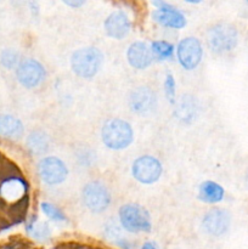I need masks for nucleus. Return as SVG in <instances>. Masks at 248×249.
<instances>
[{
	"mask_svg": "<svg viewBox=\"0 0 248 249\" xmlns=\"http://www.w3.org/2000/svg\"><path fill=\"white\" fill-rule=\"evenodd\" d=\"M21 56L17 50L12 48H5L0 51V65L5 70H16L17 66L21 62Z\"/></svg>",
	"mask_w": 248,
	"mask_h": 249,
	"instance_id": "412c9836",
	"label": "nucleus"
},
{
	"mask_svg": "<svg viewBox=\"0 0 248 249\" xmlns=\"http://www.w3.org/2000/svg\"><path fill=\"white\" fill-rule=\"evenodd\" d=\"M240 41V33L236 26L228 22H218L207 32V44L215 55H226L235 50Z\"/></svg>",
	"mask_w": 248,
	"mask_h": 249,
	"instance_id": "f257e3e1",
	"label": "nucleus"
},
{
	"mask_svg": "<svg viewBox=\"0 0 248 249\" xmlns=\"http://www.w3.org/2000/svg\"><path fill=\"white\" fill-rule=\"evenodd\" d=\"M15 74L19 85L26 89H34L45 80L46 70L35 58H24L15 70Z\"/></svg>",
	"mask_w": 248,
	"mask_h": 249,
	"instance_id": "0eeeda50",
	"label": "nucleus"
},
{
	"mask_svg": "<svg viewBox=\"0 0 248 249\" xmlns=\"http://www.w3.org/2000/svg\"><path fill=\"white\" fill-rule=\"evenodd\" d=\"M140 249H159V247L155 242H152V241H147V242H145L141 246Z\"/></svg>",
	"mask_w": 248,
	"mask_h": 249,
	"instance_id": "393cba45",
	"label": "nucleus"
},
{
	"mask_svg": "<svg viewBox=\"0 0 248 249\" xmlns=\"http://www.w3.org/2000/svg\"><path fill=\"white\" fill-rule=\"evenodd\" d=\"M24 135V124L12 114H0V138L19 140Z\"/></svg>",
	"mask_w": 248,
	"mask_h": 249,
	"instance_id": "dca6fc26",
	"label": "nucleus"
},
{
	"mask_svg": "<svg viewBox=\"0 0 248 249\" xmlns=\"http://www.w3.org/2000/svg\"><path fill=\"white\" fill-rule=\"evenodd\" d=\"M152 5L157 7L152 12V18L158 24L173 29H181L186 26V17L170 4L165 1H153Z\"/></svg>",
	"mask_w": 248,
	"mask_h": 249,
	"instance_id": "f8f14e48",
	"label": "nucleus"
},
{
	"mask_svg": "<svg viewBox=\"0 0 248 249\" xmlns=\"http://www.w3.org/2000/svg\"><path fill=\"white\" fill-rule=\"evenodd\" d=\"M177 84H175L174 75L168 73L167 77L164 80V94L167 100L169 101V104L174 105L175 104V97H177Z\"/></svg>",
	"mask_w": 248,
	"mask_h": 249,
	"instance_id": "5701e85b",
	"label": "nucleus"
},
{
	"mask_svg": "<svg viewBox=\"0 0 248 249\" xmlns=\"http://www.w3.org/2000/svg\"><path fill=\"white\" fill-rule=\"evenodd\" d=\"M82 201L88 211L94 214H101L106 212L111 204V192L104 182L94 180L83 187Z\"/></svg>",
	"mask_w": 248,
	"mask_h": 249,
	"instance_id": "39448f33",
	"label": "nucleus"
},
{
	"mask_svg": "<svg viewBox=\"0 0 248 249\" xmlns=\"http://www.w3.org/2000/svg\"><path fill=\"white\" fill-rule=\"evenodd\" d=\"M63 4H66L67 6L75 7V9H77V7L83 6V5L85 4V1L84 0H65V1H63Z\"/></svg>",
	"mask_w": 248,
	"mask_h": 249,
	"instance_id": "b1692460",
	"label": "nucleus"
},
{
	"mask_svg": "<svg viewBox=\"0 0 248 249\" xmlns=\"http://www.w3.org/2000/svg\"><path fill=\"white\" fill-rule=\"evenodd\" d=\"M232 218L230 212L224 208H212L202 219V228L207 235L212 237H221L226 235L231 228Z\"/></svg>",
	"mask_w": 248,
	"mask_h": 249,
	"instance_id": "9d476101",
	"label": "nucleus"
},
{
	"mask_svg": "<svg viewBox=\"0 0 248 249\" xmlns=\"http://www.w3.org/2000/svg\"><path fill=\"white\" fill-rule=\"evenodd\" d=\"M163 173V165L159 160L151 155L140 156L134 160L131 165V175L138 182L143 185H151L160 179Z\"/></svg>",
	"mask_w": 248,
	"mask_h": 249,
	"instance_id": "423d86ee",
	"label": "nucleus"
},
{
	"mask_svg": "<svg viewBox=\"0 0 248 249\" xmlns=\"http://www.w3.org/2000/svg\"><path fill=\"white\" fill-rule=\"evenodd\" d=\"M101 140L107 148L122 151L128 148L134 141V130L130 123L121 118L105 122L101 129Z\"/></svg>",
	"mask_w": 248,
	"mask_h": 249,
	"instance_id": "7ed1b4c3",
	"label": "nucleus"
},
{
	"mask_svg": "<svg viewBox=\"0 0 248 249\" xmlns=\"http://www.w3.org/2000/svg\"><path fill=\"white\" fill-rule=\"evenodd\" d=\"M128 63L135 70H146L153 62V53L151 46L143 41H134L126 50Z\"/></svg>",
	"mask_w": 248,
	"mask_h": 249,
	"instance_id": "4468645a",
	"label": "nucleus"
},
{
	"mask_svg": "<svg viewBox=\"0 0 248 249\" xmlns=\"http://www.w3.org/2000/svg\"><path fill=\"white\" fill-rule=\"evenodd\" d=\"M174 45L167 40H155L151 44V51L153 53V57H157L158 60H168L174 55Z\"/></svg>",
	"mask_w": 248,
	"mask_h": 249,
	"instance_id": "aec40b11",
	"label": "nucleus"
},
{
	"mask_svg": "<svg viewBox=\"0 0 248 249\" xmlns=\"http://www.w3.org/2000/svg\"><path fill=\"white\" fill-rule=\"evenodd\" d=\"M225 197V190L218 182L206 180L199 185L198 189V198L202 202L208 204L220 203Z\"/></svg>",
	"mask_w": 248,
	"mask_h": 249,
	"instance_id": "f3484780",
	"label": "nucleus"
},
{
	"mask_svg": "<svg viewBox=\"0 0 248 249\" xmlns=\"http://www.w3.org/2000/svg\"><path fill=\"white\" fill-rule=\"evenodd\" d=\"M105 32L107 36L116 40H122L129 34L131 29V22L128 15L122 10L111 12L105 19Z\"/></svg>",
	"mask_w": 248,
	"mask_h": 249,
	"instance_id": "ddd939ff",
	"label": "nucleus"
},
{
	"mask_svg": "<svg viewBox=\"0 0 248 249\" xmlns=\"http://www.w3.org/2000/svg\"><path fill=\"white\" fill-rule=\"evenodd\" d=\"M119 223L129 233H148L152 229L147 209L138 203H126L119 208Z\"/></svg>",
	"mask_w": 248,
	"mask_h": 249,
	"instance_id": "20e7f679",
	"label": "nucleus"
},
{
	"mask_svg": "<svg viewBox=\"0 0 248 249\" xmlns=\"http://www.w3.org/2000/svg\"><path fill=\"white\" fill-rule=\"evenodd\" d=\"M26 194V181L18 177L6 178V179L0 184V196H1L6 202L24 201V195Z\"/></svg>",
	"mask_w": 248,
	"mask_h": 249,
	"instance_id": "2eb2a0df",
	"label": "nucleus"
},
{
	"mask_svg": "<svg viewBox=\"0 0 248 249\" xmlns=\"http://www.w3.org/2000/svg\"><path fill=\"white\" fill-rule=\"evenodd\" d=\"M40 209L50 220L55 221V223H65V221H67V216L63 214V212L60 211L57 207L53 206L50 202H43L40 204Z\"/></svg>",
	"mask_w": 248,
	"mask_h": 249,
	"instance_id": "4be33fe9",
	"label": "nucleus"
},
{
	"mask_svg": "<svg viewBox=\"0 0 248 249\" xmlns=\"http://www.w3.org/2000/svg\"><path fill=\"white\" fill-rule=\"evenodd\" d=\"M177 57L184 70H195L201 63L203 57L201 41L195 36H186L180 40L177 46Z\"/></svg>",
	"mask_w": 248,
	"mask_h": 249,
	"instance_id": "1a4fd4ad",
	"label": "nucleus"
},
{
	"mask_svg": "<svg viewBox=\"0 0 248 249\" xmlns=\"http://www.w3.org/2000/svg\"><path fill=\"white\" fill-rule=\"evenodd\" d=\"M247 185H248V174H247Z\"/></svg>",
	"mask_w": 248,
	"mask_h": 249,
	"instance_id": "a878e982",
	"label": "nucleus"
},
{
	"mask_svg": "<svg viewBox=\"0 0 248 249\" xmlns=\"http://www.w3.org/2000/svg\"><path fill=\"white\" fill-rule=\"evenodd\" d=\"M38 174L44 184L56 186L66 181L68 177V168L61 158L48 156L39 160Z\"/></svg>",
	"mask_w": 248,
	"mask_h": 249,
	"instance_id": "6e6552de",
	"label": "nucleus"
},
{
	"mask_svg": "<svg viewBox=\"0 0 248 249\" xmlns=\"http://www.w3.org/2000/svg\"><path fill=\"white\" fill-rule=\"evenodd\" d=\"M104 53L95 46H85L75 50L71 56V68L77 77L91 79L99 73L104 63Z\"/></svg>",
	"mask_w": 248,
	"mask_h": 249,
	"instance_id": "f03ea898",
	"label": "nucleus"
},
{
	"mask_svg": "<svg viewBox=\"0 0 248 249\" xmlns=\"http://www.w3.org/2000/svg\"><path fill=\"white\" fill-rule=\"evenodd\" d=\"M128 104L131 112L139 116H147L157 107V96L148 87H138L131 90Z\"/></svg>",
	"mask_w": 248,
	"mask_h": 249,
	"instance_id": "9b49d317",
	"label": "nucleus"
},
{
	"mask_svg": "<svg viewBox=\"0 0 248 249\" xmlns=\"http://www.w3.org/2000/svg\"><path fill=\"white\" fill-rule=\"evenodd\" d=\"M26 145L33 155H44L49 148V138L44 131L34 130L27 136Z\"/></svg>",
	"mask_w": 248,
	"mask_h": 249,
	"instance_id": "a211bd4d",
	"label": "nucleus"
},
{
	"mask_svg": "<svg viewBox=\"0 0 248 249\" xmlns=\"http://www.w3.org/2000/svg\"><path fill=\"white\" fill-rule=\"evenodd\" d=\"M26 230L31 237L39 241V242H45L51 236V229L49 228L48 224L38 223V219L36 218H33L29 221Z\"/></svg>",
	"mask_w": 248,
	"mask_h": 249,
	"instance_id": "6ab92c4d",
	"label": "nucleus"
}]
</instances>
